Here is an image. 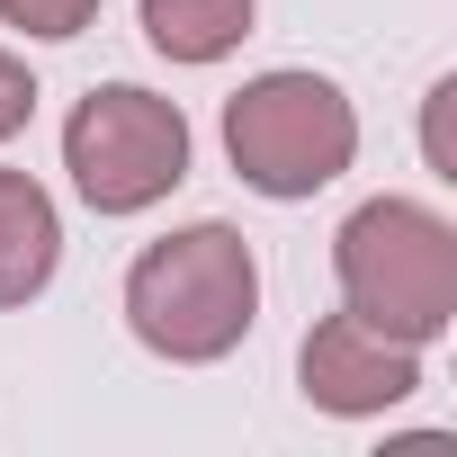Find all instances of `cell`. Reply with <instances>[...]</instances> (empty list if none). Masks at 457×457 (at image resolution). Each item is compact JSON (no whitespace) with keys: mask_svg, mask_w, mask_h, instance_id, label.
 Returning <instances> with one entry per match:
<instances>
[{"mask_svg":"<svg viewBox=\"0 0 457 457\" xmlns=\"http://www.w3.org/2000/svg\"><path fill=\"white\" fill-rule=\"evenodd\" d=\"M63 261V215L28 170H0V305H28Z\"/></svg>","mask_w":457,"mask_h":457,"instance_id":"obj_6","label":"cell"},{"mask_svg":"<svg viewBox=\"0 0 457 457\" xmlns=\"http://www.w3.org/2000/svg\"><path fill=\"white\" fill-rule=\"evenodd\" d=\"M144 37L170 63H215L252 37V0H144Z\"/></svg>","mask_w":457,"mask_h":457,"instance_id":"obj_7","label":"cell"},{"mask_svg":"<svg viewBox=\"0 0 457 457\" xmlns=\"http://www.w3.org/2000/svg\"><path fill=\"white\" fill-rule=\"evenodd\" d=\"M28 117H37V81H28V63H10V54H0V144H10Z\"/></svg>","mask_w":457,"mask_h":457,"instance_id":"obj_9","label":"cell"},{"mask_svg":"<svg viewBox=\"0 0 457 457\" xmlns=\"http://www.w3.org/2000/svg\"><path fill=\"white\" fill-rule=\"evenodd\" d=\"M296 377H305V403H323V412H386L421 386V359H412V341L368 332L359 314H323L296 350Z\"/></svg>","mask_w":457,"mask_h":457,"instance_id":"obj_5","label":"cell"},{"mask_svg":"<svg viewBox=\"0 0 457 457\" xmlns=\"http://www.w3.org/2000/svg\"><path fill=\"white\" fill-rule=\"evenodd\" d=\"M224 153L261 197H314L350 170L359 117L323 72H261L224 99Z\"/></svg>","mask_w":457,"mask_h":457,"instance_id":"obj_3","label":"cell"},{"mask_svg":"<svg viewBox=\"0 0 457 457\" xmlns=\"http://www.w3.org/2000/svg\"><path fill=\"white\" fill-rule=\"evenodd\" d=\"M261 314V261L234 224H188V234H162L135 270H126V323L144 350L206 368L224 359Z\"/></svg>","mask_w":457,"mask_h":457,"instance_id":"obj_1","label":"cell"},{"mask_svg":"<svg viewBox=\"0 0 457 457\" xmlns=\"http://www.w3.org/2000/svg\"><path fill=\"white\" fill-rule=\"evenodd\" d=\"M63 170L99 215H144L188 179V117L135 81H108L72 108L63 126Z\"/></svg>","mask_w":457,"mask_h":457,"instance_id":"obj_4","label":"cell"},{"mask_svg":"<svg viewBox=\"0 0 457 457\" xmlns=\"http://www.w3.org/2000/svg\"><path fill=\"white\" fill-rule=\"evenodd\" d=\"M0 19L28 28V37H81L99 19V0H0Z\"/></svg>","mask_w":457,"mask_h":457,"instance_id":"obj_8","label":"cell"},{"mask_svg":"<svg viewBox=\"0 0 457 457\" xmlns=\"http://www.w3.org/2000/svg\"><path fill=\"white\" fill-rule=\"evenodd\" d=\"M341 296L368 332L386 341H439L457 323V224L412 206V197H368L332 234Z\"/></svg>","mask_w":457,"mask_h":457,"instance_id":"obj_2","label":"cell"}]
</instances>
